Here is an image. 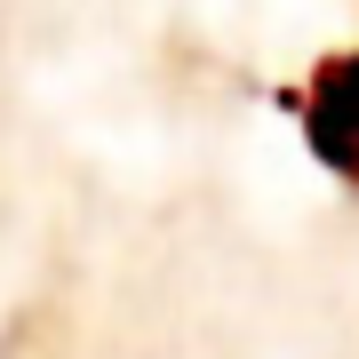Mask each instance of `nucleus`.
<instances>
[{"label":"nucleus","mask_w":359,"mask_h":359,"mask_svg":"<svg viewBox=\"0 0 359 359\" xmlns=\"http://www.w3.org/2000/svg\"><path fill=\"white\" fill-rule=\"evenodd\" d=\"M304 152L327 168V176L359 184V48L327 56L304 88Z\"/></svg>","instance_id":"1"}]
</instances>
